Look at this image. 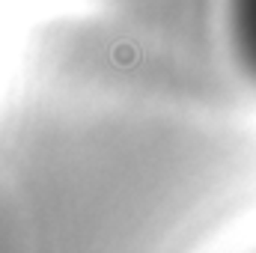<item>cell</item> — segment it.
Segmentation results:
<instances>
[{"label": "cell", "mask_w": 256, "mask_h": 253, "mask_svg": "<svg viewBox=\"0 0 256 253\" xmlns=\"http://www.w3.org/2000/svg\"><path fill=\"white\" fill-rule=\"evenodd\" d=\"M170 54L60 30L0 98V253H191L212 137Z\"/></svg>", "instance_id": "1"}, {"label": "cell", "mask_w": 256, "mask_h": 253, "mask_svg": "<svg viewBox=\"0 0 256 253\" xmlns=\"http://www.w3.org/2000/svg\"><path fill=\"white\" fill-rule=\"evenodd\" d=\"M214 30L224 63L256 90V0H214Z\"/></svg>", "instance_id": "2"}]
</instances>
